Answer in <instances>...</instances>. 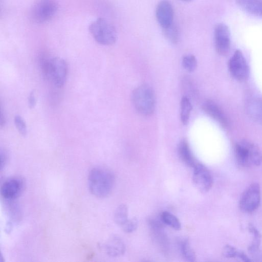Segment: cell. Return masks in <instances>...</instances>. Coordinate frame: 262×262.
Segmentation results:
<instances>
[{"label":"cell","mask_w":262,"mask_h":262,"mask_svg":"<svg viewBox=\"0 0 262 262\" xmlns=\"http://www.w3.org/2000/svg\"><path fill=\"white\" fill-rule=\"evenodd\" d=\"M1 170L2 171L5 167L8 161V154L5 149L1 150Z\"/></svg>","instance_id":"29"},{"label":"cell","mask_w":262,"mask_h":262,"mask_svg":"<svg viewBox=\"0 0 262 262\" xmlns=\"http://www.w3.org/2000/svg\"><path fill=\"white\" fill-rule=\"evenodd\" d=\"M138 221L136 218L128 219L121 226L122 230L125 233H131L136 230Z\"/></svg>","instance_id":"26"},{"label":"cell","mask_w":262,"mask_h":262,"mask_svg":"<svg viewBox=\"0 0 262 262\" xmlns=\"http://www.w3.org/2000/svg\"><path fill=\"white\" fill-rule=\"evenodd\" d=\"M160 217L164 224L173 229L179 230L181 229V224L179 220L173 214L168 211H163L161 213Z\"/></svg>","instance_id":"20"},{"label":"cell","mask_w":262,"mask_h":262,"mask_svg":"<svg viewBox=\"0 0 262 262\" xmlns=\"http://www.w3.org/2000/svg\"><path fill=\"white\" fill-rule=\"evenodd\" d=\"M237 6L250 14L262 17V0H235Z\"/></svg>","instance_id":"16"},{"label":"cell","mask_w":262,"mask_h":262,"mask_svg":"<svg viewBox=\"0 0 262 262\" xmlns=\"http://www.w3.org/2000/svg\"><path fill=\"white\" fill-rule=\"evenodd\" d=\"M192 108V104L189 99L186 96L183 97L180 104V118L183 124L186 125L188 123Z\"/></svg>","instance_id":"18"},{"label":"cell","mask_w":262,"mask_h":262,"mask_svg":"<svg viewBox=\"0 0 262 262\" xmlns=\"http://www.w3.org/2000/svg\"><path fill=\"white\" fill-rule=\"evenodd\" d=\"M5 124V118L2 113L1 114L0 125L1 127Z\"/></svg>","instance_id":"31"},{"label":"cell","mask_w":262,"mask_h":262,"mask_svg":"<svg viewBox=\"0 0 262 262\" xmlns=\"http://www.w3.org/2000/svg\"><path fill=\"white\" fill-rule=\"evenodd\" d=\"M40 67L43 76L54 86L61 88L64 85L68 72L64 59L59 57L43 58L41 59Z\"/></svg>","instance_id":"2"},{"label":"cell","mask_w":262,"mask_h":262,"mask_svg":"<svg viewBox=\"0 0 262 262\" xmlns=\"http://www.w3.org/2000/svg\"><path fill=\"white\" fill-rule=\"evenodd\" d=\"M181 1H184V2H190V1H191L192 0H181Z\"/></svg>","instance_id":"32"},{"label":"cell","mask_w":262,"mask_h":262,"mask_svg":"<svg viewBox=\"0 0 262 262\" xmlns=\"http://www.w3.org/2000/svg\"><path fill=\"white\" fill-rule=\"evenodd\" d=\"M228 68L231 75L237 80L245 81L249 77V66L243 54L239 50L235 51L230 58Z\"/></svg>","instance_id":"8"},{"label":"cell","mask_w":262,"mask_h":262,"mask_svg":"<svg viewBox=\"0 0 262 262\" xmlns=\"http://www.w3.org/2000/svg\"><path fill=\"white\" fill-rule=\"evenodd\" d=\"M246 109L251 119L262 124V99L253 98L250 100L247 104Z\"/></svg>","instance_id":"17"},{"label":"cell","mask_w":262,"mask_h":262,"mask_svg":"<svg viewBox=\"0 0 262 262\" xmlns=\"http://www.w3.org/2000/svg\"><path fill=\"white\" fill-rule=\"evenodd\" d=\"M223 255L227 258H238L244 261H250L251 260L243 252L237 251L234 247L230 245H226L223 249Z\"/></svg>","instance_id":"19"},{"label":"cell","mask_w":262,"mask_h":262,"mask_svg":"<svg viewBox=\"0 0 262 262\" xmlns=\"http://www.w3.org/2000/svg\"><path fill=\"white\" fill-rule=\"evenodd\" d=\"M178 154L181 160L190 167L193 168L199 163L193 155L188 143L185 140H182L179 143Z\"/></svg>","instance_id":"15"},{"label":"cell","mask_w":262,"mask_h":262,"mask_svg":"<svg viewBox=\"0 0 262 262\" xmlns=\"http://www.w3.org/2000/svg\"><path fill=\"white\" fill-rule=\"evenodd\" d=\"M166 38L170 42L176 44L179 40L180 35L178 28L173 24L169 27L163 29Z\"/></svg>","instance_id":"23"},{"label":"cell","mask_w":262,"mask_h":262,"mask_svg":"<svg viewBox=\"0 0 262 262\" xmlns=\"http://www.w3.org/2000/svg\"><path fill=\"white\" fill-rule=\"evenodd\" d=\"M156 16L158 22L163 29L173 24V10L168 0H162L158 3L156 9Z\"/></svg>","instance_id":"12"},{"label":"cell","mask_w":262,"mask_h":262,"mask_svg":"<svg viewBox=\"0 0 262 262\" xmlns=\"http://www.w3.org/2000/svg\"><path fill=\"white\" fill-rule=\"evenodd\" d=\"M248 251L253 258L257 260H262V250L259 249V247L250 245Z\"/></svg>","instance_id":"28"},{"label":"cell","mask_w":262,"mask_h":262,"mask_svg":"<svg viewBox=\"0 0 262 262\" xmlns=\"http://www.w3.org/2000/svg\"><path fill=\"white\" fill-rule=\"evenodd\" d=\"M182 66L188 72L194 71L197 67V60L195 57L191 54L185 55L182 59Z\"/></svg>","instance_id":"24"},{"label":"cell","mask_w":262,"mask_h":262,"mask_svg":"<svg viewBox=\"0 0 262 262\" xmlns=\"http://www.w3.org/2000/svg\"><path fill=\"white\" fill-rule=\"evenodd\" d=\"M132 100L137 111L143 116H150L156 107V96L151 87L142 84L132 92Z\"/></svg>","instance_id":"4"},{"label":"cell","mask_w":262,"mask_h":262,"mask_svg":"<svg viewBox=\"0 0 262 262\" xmlns=\"http://www.w3.org/2000/svg\"><path fill=\"white\" fill-rule=\"evenodd\" d=\"M202 108L208 116L222 127L226 128L228 126L227 118L222 109L216 103L211 100H206L203 103Z\"/></svg>","instance_id":"13"},{"label":"cell","mask_w":262,"mask_h":262,"mask_svg":"<svg viewBox=\"0 0 262 262\" xmlns=\"http://www.w3.org/2000/svg\"><path fill=\"white\" fill-rule=\"evenodd\" d=\"M235 155L237 163L242 167L258 166L262 163L261 150L248 140H242L236 144Z\"/></svg>","instance_id":"3"},{"label":"cell","mask_w":262,"mask_h":262,"mask_svg":"<svg viewBox=\"0 0 262 262\" xmlns=\"http://www.w3.org/2000/svg\"><path fill=\"white\" fill-rule=\"evenodd\" d=\"M14 120L16 127L19 134L23 136H26L27 134V127L23 118L19 115H16Z\"/></svg>","instance_id":"25"},{"label":"cell","mask_w":262,"mask_h":262,"mask_svg":"<svg viewBox=\"0 0 262 262\" xmlns=\"http://www.w3.org/2000/svg\"><path fill=\"white\" fill-rule=\"evenodd\" d=\"M89 30L94 39L98 43L110 46L117 39V33L114 26L103 18H98L90 25Z\"/></svg>","instance_id":"5"},{"label":"cell","mask_w":262,"mask_h":262,"mask_svg":"<svg viewBox=\"0 0 262 262\" xmlns=\"http://www.w3.org/2000/svg\"><path fill=\"white\" fill-rule=\"evenodd\" d=\"M248 229L253 236V241L251 245L259 246L261 242V235L258 230L252 224L248 226Z\"/></svg>","instance_id":"27"},{"label":"cell","mask_w":262,"mask_h":262,"mask_svg":"<svg viewBox=\"0 0 262 262\" xmlns=\"http://www.w3.org/2000/svg\"><path fill=\"white\" fill-rule=\"evenodd\" d=\"M88 186L90 192L94 196L103 198L112 193L115 179L113 173L102 167H95L88 174Z\"/></svg>","instance_id":"1"},{"label":"cell","mask_w":262,"mask_h":262,"mask_svg":"<svg viewBox=\"0 0 262 262\" xmlns=\"http://www.w3.org/2000/svg\"><path fill=\"white\" fill-rule=\"evenodd\" d=\"M103 252L107 255L116 257L123 255L125 251V246L122 240L117 236L108 238L101 246Z\"/></svg>","instance_id":"14"},{"label":"cell","mask_w":262,"mask_h":262,"mask_svg":"<svg viewBox=\"0 0 262 262\" xmlns=\"http://www.w3.org/2000/svg\"><path fill=\"white\" fill-rule=\"evenodd\" d=\"M128 220V209L125 204L119 205L114 212V220L120 227Z\"/></svg>","instance_id":"21"},{"label":"cell","mask_w":262,"mask_h":262,"mask_svg":"<svg viewBox=\"0 0 262 262\" xmlns=\"http://www.w3.org/2000/svg\"><path fill=\"white\" fill-rule=\"evenodd\" d=\"M36 103V100L35 97V93L33 91H32L28 97V105L30 108H34Z\"/></svg>","instance_id":"30"},{"label":"cell","mask_w":262,"mask_h":262,"mask_svg":"<svg viewBox=\"0 0 262 262\" xmlns=\"http://www.w3.org/2000/svg\"><path fill=\"white\" fill-rule=\"evenodd\" d=\"M24 188V182L21 178H10L2 184L1 195L5 201H14L20 195Z\"/></svg>","instance_id":"11"},{"label":"cell","mask_w":262,"mask_h":262,"mask_svg":"<svg viewBox=\"0 0 262 262\" xmlns=\"http://www.w3.org/2000/svg\"><path fill=\"white\" fill-rule=\"evenodd\" d=\"M180 249L183 257L189 261L195 260L196 256L194 251L190 246L187 239L182 241L180 244Z\"/></svg>","instance_id":"22"},{"label":"cell","mask_w":262,"mask_h":262,"mask_svg":"<svg viewBox=\"0 0 262 262\" xmlns=\"http://www.w3.org/2000/svg\"><path fill=\"white\" fill-rule=\"evenodd\" d=\"M192 181L195 187L201 192H208L213 185V177L209 170L199 163L193 168Z\"/></svg>","instance_id":"10"},{"label":"cell","mask_w":262,"mask_h":262,"mask_svg":"<svg viewBox=\"0 0 262 262\" xmlns=\"http://www.w3.org/2000/svg\"><path fill=\"white\" fill-rule=\"evenodd\" d=\"M214 46L220 55H226L231 46L230 32L228 27L223 23L216 24L214 29Z\"/></svg>","instance_id":"9"},{"label":"cell","mask_w":262,"mask_h":262,"mask_svg":"<svg viewBox=\"0 0 262 262\" xmlns=\"http://www.w3.org/2000/svg\"><path fill=\"white\" fill-rule=\"evenodd\" d=\"M260 202V188L257 183L250 184L243 192L239 200V207L243 211L252 212Z\"/></svg>","instance_id":"7"},{"label":"cell","mask_w":262,"mask_h":262,"mask_svg":"<svg viewBox=\"0 0 262 262\" xmlns=\"http://www.w3.org/2000/svg\"><path fill=\"white\" fill-rule=\"evenodd\" d=\"M58 8V4L55 0H39L34 5L31 16L35 22L44 23L55 16Z\"/></svg>","instance_id":"6"}]
</instances>
